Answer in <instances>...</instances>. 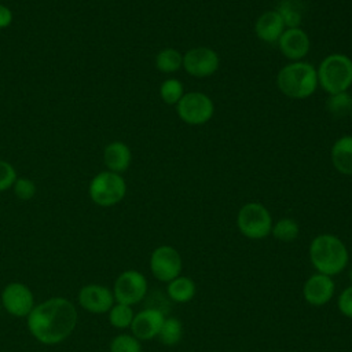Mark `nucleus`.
I'll list each match as a JSON object with an SVG mask.
<instances>
[{
	"label": "nucleus",
	"instance_id": "obj_12",
	"mask_svg": "<svg viewBox=\"0 0 352 352\" xmlns=\"http://www.w3.org/2000/svg\"><path fill=\"white\" fill-rule=\"evenodd\" d=\"M78 305L91 314H107L114 305L113 290L100 283H88L78 290Z\"/></svg>",
	"mask_w": 352,
	"mask_h": 352
},
{
	"label": "nucleus",
	"instance_id": "obj_19",
	"mask_svg": "<svg viewBox=\"0 0 352 352\" xmlns=\"http://www.w3.org/2000/svg\"><path fill=\"white\" fill-rule=\"evenodd\" d=\"M195 292H197L195 282L191 278L183 276V275H179L177 278L172 279L170 282H168V286H166L168 297L175 302L191 301L195 296Z\"/></svg>",
	"mask_w": 352,
	"mask_h": 352
},
{
	"label": "nucleus",
	"instance_id": "obj_3",
	"mask_svg": "<svg viewBox=\"0 0 352 352\" xmlns=\"http://www.w3.org/2000/svg\"><path fill=\"white\" fill-rule=\"evenodd\" d=\"M276 85L287 98L307 99L319 87L316 69L304 60L290 62L279 70Z\"/></svg>",
	"mask_w": 352,
	"mask_h": 352
},
{
	"label": "nucleus",
	"instance_id": "obj_28",
	"mask_svg": "<svg viewBox=\"0 0 352 352\" xmlns=\"http://www.w3.org/2000/svg\"><path fill=\"white\" fill-rule=\"evenodd\" d=\"M12 190L15 197L21 201H29L36 195V184L29 177H16Z\"/></svg>",
	"mask_w": 352,
	"mask_h": 352
},
{
	"label": "nucleus",
	"instance_id": "obj_4",
	"mask_svg": "<svg viewBox=\"0 0 352 352\" xmlns=\"http://www.w3.org/2000/svg\"><path fill=\"white\" fill-rule=\"evenodd\" d=\"M318 85L329 95L348 91L352 85V59L344 54H330L316 69Z\"/></svg>",
	"mask_w": 352,
	"mask_h": 352
},
{
	"label": "nucleus",
	"instance_id": "obj_25",
	"mask_svg": "<svg viewBox=\"0 0 352 352\" xmlns=\"http://www.w3.org/2000/svg\"><path fill=\"white\" fill-rule=\"evenodd\" d=\"M109 314V323L116 329H128L131 327V323L133 320V309L131 305L114 302V305L110 308Z\"/></svg>",
	"mask_w": 352,
	"mask_h": 352
},
{
	"label": "nucleus",
	"instance_id": "obj_15",
	"mask_svg": "<svg viewBox=\"0 0 352 352\" xmlns=\"http://www.w3.org/2000/svg\"><path fill=\"white\" fill-rule=\"evenodd\" d=\"M276 43L280 52L293 62L305 58L311 47L309 37L301 28L285 29Z\"/></svg>",
	"mask_w": 352,
	"mask_h": 352
},
{
	"label": "nucleus",
	"instance_id": "obj_16",
	"mask_svg": "<svg viewBox=\"0 0 352 352\" xmlns=\"http://www.w3.org/2000/svg\"><path fill=\"white\" fill-rule=\"evenodd\" d=\"M285 29L283 21L276 10L263 12L254 23V33L264 43H276Z\"/></svg>",
	"mask_w": 352,
	"mask_h": 352
},
{
	"label": "nucleus",
	"instance_id": "obj_29",
	"mask_svg": "<svg viewBox=\"0 0 352 352\" xmlns=\"http://www.w3.org/2000/svg\"><path fill=\"white\" fill-rule=\"evenodd\" d=\"M15 168L6 160H0V191L11 188L16 180Z\"/></svg>",
	"mask_w": 352,
	"mask_h": 352
},
{
	"label": "nucleus",
	"instance_id": "obj_13",
	"mask_svg": "<svg viewBox=\"0 0 352 352\" xmlns=\"http://www.w3.org/2000/svg\"><path fill=\"white\" fill-rule=\"evenodd\" d=\"M165 315L158 308H144L135 314L131 323V331L139 341H148L158 336Z\"/></svg>",
	"mask_w": 352,
	"mask_h": 352
},
{
	"label": "nucleus",
	"instance_id": "obj_24",
	"mask_svg": "<svg viewBox=\"0 0 352 352\" xmlns=\"http://www.w3.org/2000/svg\"><path fill=\"white\" fill-rule=\"evenodd\" d=\"M271 234L275 239L280 242H293L300 234V227L296 220L290 217H283L272 224Z\"/></svg>",
	"mask_w": 352,
	"mask_h": 352
},
{
	"label": "nucleus",
	"instance_id": "obj_18",
	"mask_svg": "<svg viewBox=\"0 0 352 352\" xmlns=\"http://www.w3.org/2000/svg\"><path fill=\"white\" fill-rule=\"evenodd\" d=\"M330 158L334 169L345 176H352V135L338 138L331 146Z\"/></svg>",
	"mask_w": 352,
	"mask_h": 352
},
{
	"label": "nucleus",
	"instance_id": "obj_8",
	"mask_svg": "<svg viewBox=\"0 0 352 352\" xmlns=\"http://www.w3.org/2000/svg\"><path fill=\"white\" fill-rule=\"evenodd\" d=\"M147 289V279L140 271L126 270L116 278L111 290L116 302L132 307L146 297Z\"/></svg>",
	"mask_w": 352,
	"mask_h": 352
},
{
	"label": "nucleus",
	"instance_id": "obj_20",
	"mask_svg": "<svg viewBox=\"0 0 352 352\" xmlns=\"http://www.w3.org/2000/svg\"><path fill=\"white\" fill-rule=\"evenodd\" d=\"M155 67L162 73H175L183 67V55L175 48H164L155 55Z\"/></svg>",
	"mask_w": 352,
	"mask_h": 352
},
{
	"label": "nucleus",
	"instance_id": "obj_10",
	"mask_svg": "<svg viewBox=\"0 0 352 352\" xmlns=\"http://www.w3.org/2000/svg\"><path fill=\"white\" fill-rule=\"evenodd\" d=\"M183 270L180 253L169 245L155 248L150 256V271L161 282H170L177 278Z\"/></svg>",
	"mask_w": 352,
	"mask_h": 352
},
{
	"label": "nucleus",
	"instance_id": "obj_27",
	"mask_svg": "<svg viewBox=\"0 0 352 352\" xmlns=\"http://www.w3.org/2000/svg\"><path fill=\"white\" fill-rule=\"evenodd\" d=\"M110 352H142V342L133 334H118L109 344Z\"/></svg>",
	"mask_w": 352,
	"mask_h": 352
},
{
	"label": "nucleus",
	"instance_id": "obj_22",
	"mask_svg": "<svg viewBox=\"0 0 352 352\" xmlns=\"http://www.w3.org/2000/svg\"><path fill=\"white\" fill-rule=\"evenodd\" d=\"M275 10L280 15L286 29L300 28L302 22V14L297 0H282Z\"/></svg>",
	"mask_w": 352,
	"mask_h": 352
},
{
	"label": "nucleus",
	"instance_id": "obj_30",
	"mask_svg": "<svg viewBox=\"0 0 352 352\" xmlns=\"http://www.w3.org/2000/svg\"><path fill=\"white\" fill-rule=\"evenodd\" d=\"M337 307L345 318L352 319V286H348L341 292L337 300Z\"/></svg>",
	"mask_w": 352,
	"mask_h": 352
},
{
	"label": "nucleus",
	"instance_id": "obj_2",
	"mask_svg": "<svg viewBox=\"0 0 352 352\" xmlns=\"http://www.w3.org/2000/svg\"><path fill=\"white\" fill-rule=\"evenodd\" d=\"M309 260L319 274L334 276L345 270L349 254L345 243L338 236L320 234L309 245Z\"/></svg>",
	"mask_w": 352,
	"mask_h": 352
},
{
	"label": "nucleus",
	"instance_id": "obj_5",
	"mask_svg": "<svg viewBox=\"0 0 352 352\" xmlns=\"http://www.w3.org/2000/svg\"><path fill=\"white\" fill-rule=\"evenodd\" d=\"M89 198L102 208L120 204L126 194V183L120 173L103 170L95 175L88 187Z\"/></svg>",
	"mask_w": 352,
	"mask_h": 352
},
{
	"label": "nucleus",
	"instance_id": "obj_9",
	"mask_svg": "<svg viewBox=\"0 0 352 352\" xmlns=\"http://www.w3.org/2000/svg\"><path fill=\"white\" fill-rule=\"evenodd\" d=\"M0 300L7 314L15 318H28L36 305L32 289L22 282L7 283L1 290Z\"/></svg>",
	"mask_w": 352,
	"mask_h": 352
},
{
	"label": "nucleus",
	"instance_id": "obj_11",
	"mask_svg": "<svg viewBox=\"0 0 352 352\" xmlns=\"http://www.w3.org/2000/svg\"><path fill=\"white\" fill-rule=\"evenodd\" d=\"M219 65L217 52L209 47H194L183 55V69L192 77H209L217 72Z\"/></svg>",
	"mask_w": 352,
	"mask_h": 352
},
{
	"label": "nucleus",
	"instance_id": "obj_17",
	"mask_svg": "<svg viewBox=\"0 0 352 352\" xmlns=\"http://www.w3.org/2000/svg\"><path fill=\"white\" fill-rule=\"evenodd\" d=\"M103 161L110 172L122 173L125 172L132 161L131 148L124 142H111L104 147L103 151Z\"/></svg>",
	"mask_w": 352,
	"mask_h": 352
},
{
	"label": "nucleus",
	"instance_id": "obj_7",
	"mask_svg": "<svg viewBox=\"0 0 352 352\" xmlns=\"http://www.w3.org/2000/svg\"><path fill=\"white\" fill-rule=\"evenodd\" d=\"M176 113L186 124L202 125L213 117L214 104L213 100L204 92H187L177 102Z\"/></svg>",
	"mask_w": 352,
	"mask_h": 352
},
{
	"label": "nucleus",
	"instance_id": "obj_31",
	"mask_svg": "<svg viewBox=\"0 0 352 352\" xmlns=\"http://www.w3.org/2000/svg\"><path fill=\"white\" fill-rule=\"evenodd\" d=\"M11 22H12V11L7 6L0 4V29L8 28Z\"/></svg>",
	"mask_w": 352,
	"mask_h": 352
},
{
	"label": "nucleus",
	"instance_id": "obj_6",
	"mask_svg": "<svg viewBox=\"0 0 352 352\" xmlns=\"http://www.w3.org/2000/svg\"><path fill=\"white\" fill-rule=\"evenodd\" d=\"M236 226L246 238L263 239L271 234L272 217L263 204L248 202L236 214Z\"/></svg>",
	"mask_w": 352,
	"mask_h": 352
},
{
	"label": "nucleus",
	"instance_id": "obj_23",
	"mask_svg": "<svg viewBox=\"0 0 352 352\" xmlns=\"http://www.w3.org/2000/svg\"><path fill=\"white\" fill-rule=\"evenodd\" d=\"M158 340L168 346H173L183 338V324L177 318H165L161 330L158 333Z\"/></svg>",
	"mask_w": 352,
	"mask_h": 352
},
{
	"label": "nucleus",
	"instance_id": "obj_21",
	"mask_svg": "<svg viewBox=\"0 0 352 352\" xmlns=\"http://www.w3.org/2000/svg\"><path fill=\"white\" fill-rule=\"evenodd\" d=\"M326 109L333 117L337 118L349 116L352 113V95L348 91L329 95Z\"/></svg>",
	"mask_w": 352,
	"mask_h": 352
},
{
	"label": "nucleus",
	"instance_id": "obj_1",
	"mask_svg": "<svg viewBox=\"0 0 352 352\" xmlns=\"http://www.w3.org/2000/svg\"><path fill=\"white\" fill-rule=\"evenodd\" d=\"M78 322L76 305L65 297H50L34 305L26 318L29 333L44 345L63 342L74 331Z\"/></svg>",
	"mask_w": 352,
	"mask_h": 352
},
{
	"label": "nucleus",
	"instance_id": "obj_26",
	"mask_svg": "<svg viewBox=\"0 0 352 352\" xmlns=\"http://www.w3.org/2000/svg\"><path fill=\"white\" fill-rule=\"evenodd\" d=\"M184 95L183 84L177 78H166L160 87V96L166 104H177Z\"/></svg>",
	"mask_w": 352,
	"mask_h": 352
},
{
	"label": "nucleus",
	"instance_id": "obj_14",
	"mask_svg": "<svg viewBox=\"0 0 352 352\" xmlns=\"http://www.w3.org/2000/svg\"><path fill=\"white\" fill-rule=\"evenodd\" d=\"M334 292L336 285L333 278L319 272L311 275L302 286L304 300L314 307H322L327 304L333 298Z\"/></svg>",
	"mask_w": 352,
	"mask_h": 352
},
{
	"label": "nucleus",
	"instance_id": "obj_32",
	"mask_svg": "<svg viewBox=\"0 0 352 352\" xmlns=\"http://www.w3.org/2000/svg\"><path fill=\"white\" fill-rule=\"evenodd\" d=\"M349 280H351V282H352V268H351V270H349Z\"/></svg>",
	"mask_w": 352,
	"mask_h": 352
}]
</instances>
